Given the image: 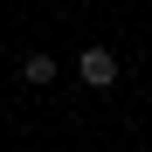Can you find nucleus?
<instances>
[{"label":"nucleus","mask_w":152,"mask_h":152,"mask_svg":"<svg viewBox=\"0 0 152 152\" xmlns=\"http://www.w3.org/2000/svg\"><path fill=\"white\" fill-rule=\"evenodd\" d=\"M76 69H83L90 90H111V83H118V56H111V48H83V62H76Z\"/></svg>","instance_id":"nucleus-1"},{"label":"nucleus","mask_w":152,"mask_h":152,"mask_svg":"<svg viewBox=\"0 0 152 152\" xmlns=\"http://www.w3.org/2000/svg\"><path fill=\"white\" fill-rule=\"evenodd\" d=\"M21 83L48 90V83H56V56H28V62H21Z\"/></svg>","instance_id":"nucleus-2"}]
</instances>
